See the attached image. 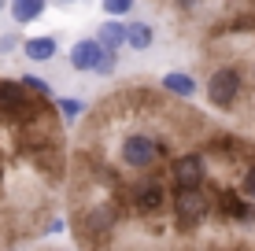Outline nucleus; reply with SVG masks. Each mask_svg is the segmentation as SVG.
<instances>
[{"instance_id":"nucleus-1","label":"nucleus","mask_w":255,"mask_h":251,"mask_svg":"<svg viewBox=\"0 0 255 251\" xmlns=\"http://www.w3.org/2000/svg\"><path fill=\"white\" fill-rule=\"evenodd\" d=\"M159 155H163V144H159V137H152V133L133 129V133H126V137L119 141V167H122V170L148 174V170L159 163Z\"/></svg>"},{"instance_id":"nucleus-2","label":"nucleus","mask_w":255,"mask_h":251,"mask_svg":"<svg viewBox=\"0 0 255 251\" xmlns=\"http://www.w3.org/2000/svg\"><path fill=\"white\" fill-rule=\"evenodd\" d=\"M170 211H174V222H178L181 229L200 226V222L207 218V211H211V200H207L204 185H200V188H174Z\"/></svg>"},{"instance_id":"nucleus-3","label":"nucleus","mask_w":255,"mask_h":251,"mask_svg":"<svg viewBox=\"0 0 255 251\" xmlns=\"http://www.w3.org/2000/svg\"><path fill=\"white\" fill-rule=\"evenodd\" d=\"M207 103L211 107H218V111H230L237 100H241V92H244V82H241V71L237 67H218V71H211L207 78Z\"/></svg>"},{"instance_id":"nucleus-4","label":"nucleus","mask_w":255,"mask_h":251,"mask_svg":"<svg viewBox=\"0 0 255 251\" xmlns=\"http://www.w3.org/2000/svg\"><path fill=\"white\" fill-rule=\"evenodd\" d=\"M170 181H174V188H200L204 185V177H207V163H204V155L200 152H185V155H178V159H170Z\"/></svg>"},{"instance_id":"nucleus-5","label":"nucleus","mask_w":255,"mask_h":251,"mask_svg":"<svg viewBox=\"0 0 255 251\" xmlns=\"http://www.w3.org/2000/svg\"><path fill=\"white\" fill-rule=\"evenodd\" d=\"M133 207L140 214H155V211H163L166 207V200H170V196H166V185L159 177H144V181H137L133 185Z\"/></svg>"},{"instance_id":"nucleus-6","label":"nucleus","mask_w":255,"mask_h":251,"mask_svg":"<svg viewBox=\"0 0 255 251\" xmlns=\"http://www.w3.org/2000/svg\"><path fill=\"white\" fill-rule=\"evenodd\" d=\"M70 67H74V71H96V67H100V59H104V45L96 37H82V41H74V45H70Z\"/></svg>"},{"instance_id":"nucleus-7","label":"nucleus","mask_w":255,"mask_h":251,"mask_svg":"<svg viewBox=\"0 0 255 251\" xmlns=\"http://www.w3.org/2000/svg\"><path fill=\"white\" fill-rule=\"evenodd\" d=\"M96 41L104 45V52H119L126 45V22H119V15H108V22H100Z\"/></svg>"},{"instance_id":"nucleus-8","label":"nucleus","mask_w":255,"mask_h":251,"mask_svg":"<svg viewBox=\"0 0 255 251\" xmlns=\"http://www.w3.org/2000/svg\"><path fill=\"white\" fill-rule=\"evenodd\" d=\"M152 41H155V30H152V22H144V19H137V22H126V45L133 48V52H148V48H152Z\"/></svg>"},{"instance_id":"nucleus-9","label":"nucleus","mask_w":255,"mask_h":251,"mask_svg":"<svg viewBox=\"0 0 255 251\" xmlns=\"http://www.w3.org/2000/svg\"><path fill=\"white\" fill-rule=\"evenodd\" d=\"M163 89L170 92V96H181V100H192L196 96V78L185 74V71H170L163 78Z\"/></svg>"},{"instance_id":"nucleus-10","label":"nucleus","mask_w":255,"mask_h":251,"mask_svg":"<svg viewBox=\"0 0 255 251\" xmlns=\"http://www.w3.org/2000/svg\"><path fill=\"white\" fill-rule=\"evenodd\" d=\"M45 0H7V11H11L15 22H37L45 15Z\"/></svg>"},{"instance_id":"nucleus-11","label":"nucleus","mask_w":255,"mask_h":251,"mask_svg":"<svg viewBox=\"0 0 255 251\" xmlns=\"http://www.w3.org/2000/svg\"><path fill=\"white\" fill-rule=\"evenodd\" d=\"M56 37H26L22 41V52H26V59H33V63H48L52 56H56Z\"/></svg>"},{"instance_id":"nucleus-12","label":"nucleus","mask_w":255,"mask_h":251,"mask_svg":"<svg viewBox=\"0 0 255 251\" xmlns=\"http://www.w3.org/2000/svg\"><path fill=\"white\" fill-rule=\"evenodd\" d=\"M56 111H59V118H63V122H78V118H82V111H85V103L78 100V96H56Z\"/></svg>"},{"instance_id":"nucleus-13","label":"nucleus","mask_w":255,"mask_h":251,"mask_svg":"<svg viewBox=\"0 0 255 251\" xmlns=\"http://www.w3.org/2000/svg\"><path fill=\"white\" fill-rule=\"evenodd\" d=\"M19 82H22L30 92H37V96H52V85L45 82V78H37V74H22Z\"/></svg>"},{"instance_id":"nucleus-14","label":"nucleus","mask_w":255,"mask_h":251,"mask_svg":"<svg viewBox=\"0 0 255 251\" xmlns=\"http://www.w3.org/2000/svg\"><path fill=\"white\" fill-rule=\"evenodd\" d=\"M104 15H129L133 11V0H100Z\"/></svg>"},{"instance_id":"nucleus-15","label":"nucleus","mask_w":255,"mask_h":251,"mask_svg":"<svg viewBox=\"0 0 255 251\" xmlns=\"http://www.w3.org/2000/svg\"><path fill=\"white\" fill-rule=\"evenodd\" d=\"M241 192L248 196V200H255V163H252V167L241 174Z\"/></svg>"},{"instance_id":"nucleus-16","label":"nucleus","mask_w":255,"mask_h":251,"mask_svg":"<svg viewBox=\"0 0 255 251\" xmlns=\"http://www.w3.org/2000/svg\"><path fill=\"white\" fill-rule=\"evenodd\" d=\"M115 67H119V56H115V52H104V59H100V67H96V74L111 78V74H115Z\"/></svg>"},{"instance_id":"nucleus-17","label":"nucleus","mask_w":255,"mask_h":251,"mask_svg":"<svg viewBox=\"0 0 255 251\" xmlns=\"http://www.w3.org/2000/svg\"><path fill=\"white\" fill-rule=\"evenodd\" d=\"M15 48H22V37H19V33H4V37H0V52L11 56Z\"/></svg>"},{"instance_id":"nucleus-18","label":"nucleus","mask_w":255,"mask_h":251,"mask_svg":"<svg viewBox=\"0 0 255 251\" xmlns=\"http://www.w3.org/2000/svg\"><path fill=\"white\" fill-rule=\"evenodd\" d=\"M174 4H178V7H185V11H189V7H196L200 0H174Z\"/></svg>"},{"instance_id":"nucleus-19","label":"nucleus","mask_w":255,"mask_h":251,"mask_svg":"<svg viewBox=\"0 0 255 251\" xmlns=\"http://www.w3.org/2000/svg\"><path fill=\"white\" fill-rule=\"evenodd\" d=\"M56 4H59V7H70V4H78V0H56Z\"/></svg>"},{"instance_id":"nucleus-20","label":"nucleus","mask_w":255,"mask_h":251,"mask_svg":"<svg viewBox=\"0 0 255 251\" xmlns=\"http://www.w3.org/2000/svg\"><path fill=\"white\" fill-rule=\"evenodd\" d=\"M4 7H7V0H0V11H4Z\"/></svg>"},{"instance_id":"nucleus-21","label":"nucleus","mask_w":255,"mask_h":251,"mask_svg":"<svg viewBox=\"0 0 255 251\" xmlns=\"http://www.w3.org/2000/svg\"><path fill=\"white\" fill-rule=\"evenodd\" d=\"M252 78H255V67H252Z\"/></svg>"}]
</instances>
